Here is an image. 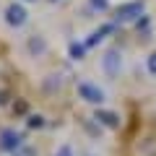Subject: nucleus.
Wrapping results in <instances>:
<instances>
[{"label": "nucleus", "instance_id": "f8f14e48", "mask_svg": "<svg viewBox=\"0 0 156 156\" xmlns=\"http://www.w3.org/2000/svg\"><path fill=\"white\" fill-rule=\"evenodd\" d=\"M146 70H148L151 76H156V50L151 52L148 57H146Z\"/></svg>", "mask_w": 156, "mask_h": 156}, {"label": "nucleus", "instance_id": "2eb2a0df", "mask_svg": "<svg viewBox=\"0 0 156 156\" xmlns=\"http://www.w3.org/2000/svg\"><path fill=\"white\" fill-rule=\"evenodd\" d=\"M55 156H73V148H70L68 143H62L60 148H57V154H55Z\"/></svg>", "mask_w": 156, "mask_h": 156}, {"label": "nucleus", "instance_id": "0eeeda50", "mask_svg": "<svg viewBox=\"0 0 156 156\" xmlns=\"http://www.w3.org/2000/svg\"><path fill=\"white\" fill-rule=\"evenodd\" d=\"M94 120H96L99 125H104V128H109V130H117V128H120V115L112 112V109H96V112H94Z\"/></svg>", "mask_w": 156, "mask_h": 156}, {"label": "nucleus", "instance_id": "9b49d317", "mask_svg": "<svg viewBox=\"0 0 156 156\" xmlns=\"http://www.w3.org/2000/svg\"><path fill=\"white\" fill-rule=\"evenodd\" d=\"M60 76H55V73H52V76H47V81H44V89L47 91H55V89H60Z\"/></svg>", "mask_w": 156, "mask_h": 156}, {"label": "nucleus", "instance_id": "f257e3e1", "mask_svg": "<svg viewBox=\"0 0 156 156\" xmlns=\"http://www.w3.org/2000/svg\"><path fill=\"white\" fill-rule=\"evenodd\" d=\"M143 16H146L143 3H140V0H130V3H122V5L115 11V23H130V21L138 23Z\"/></svg>", "mask_w": 156, "mask_h": 156}, {"label": "nucleus", "instance_id": "ddd939ff", "mask_svg": "<svg viewBox=\"0 0 156 156\" xmlns=\"http://www.w3.org/2000/svg\"><path fill=\"white\" fill-rule=\"evenodd\" d=\"M89 3H91V8H94V11H99V13L109 11V0H89Z\"/></svg>", "mask_w": 156, "mask_h": 156}, {"label": "nucleus", "instance_id": "dca6fc26", "mask_svg": "<svg viewBox=\"0 0 156 156\" xmlns=\"http://www.w3.org/2000/svg\"><path fill=\"white\" fill-rule=\"evenodd\" d=\"M5 101H8L5 99V91H0V104H5Z\"/></svg>", "mask_w": 156, "mask_h": 156}, {"label": "nucleus", "instance_id": "f03ea898", "mask_svg": "<svg viewBox=\"0 0 156 156\" xmlns=\"http://www.w3.org/2000/svg\"><path fill=\"white\" fill-rule=\"evenodd\" d=\"M21 146H23V135L18 133L16 128H3L0 130V151H3V154L13 156Z\"/></svg>", "mask_w": 156, "mask_h": 156}, {"label": "nucleus", "instance_id": "20e7f679", "mask_svg": "<svg viewBox=\"0 0 156 156\" xmlns=\"http://www.w3.org/2000/svg\"><path fill=\"white\" fill-rule=\"evenodd\" d=\"M76 91H78V96L86 101V104H94V107H99V104H104V99H107V94L99 89V86H94V83H89V81H81V83L76 86Z\"/></svg>", "mask_w": 156, "mask_h": 156}, {"label": "nucleus", "instance_id": "6e6552de", "mask_svg": "<svg viewBox=\"0 0 156 156\" xmlns=\"http://www.w3.org/2000/svg\"><path fill=\"white\" fill-rule=\"evenodd\" d=\"M26 50L31 57H39V55H44L47 52V39L42 37V34H31V37L26 39Z\"/></svg>", "mask_w": 156, "mask_h": 156}, {"label": "nucleus", "instance_id": "9d476101", "mask_svg": "<svg viewBox=\"0 0 156 156\" xmlns=\"http://www.w3.org/2000/svg\"><path fill=\"white\" fill-rule=\"evenodd\" d=\"M26 125H29L31 130H39V128H44V117H42V115H29Z\"/></svg>", "mask_w": 156, "mask_h": 156}, {"label": "nucleus", "instance_id": "4468645a", "mask_svg": "<svg viewBox=\"0 0 156 156\" xmlns=\"http://www.w3.org/2000/svg\"><path fill=\"white\" fill-rule=\"evenodd\" d=\"M13 156H37V148H31V146H21Z\"/></svg>", "mask_w": 156, "mask_h": 156}, {"label": "nucleus", "instance_id": "39448f33", "mask_svg": "<svg viewBox=\"0 0 156 156\" xmlns=\"http://www.w3.org/2000/svg\"><path fill=\"white\" fill-rule=\"evenodd\" d=\"M26 18H29V13H26V8H23L21 3H11V5L5 8V23L8 26L21 29L23 23H26Z\"/></svg>", "mask_w": 156, "mask_h": 156}, {"label": "nucleus", "instance_id": "1a4fd4ad", "mask_svg": "<svg viewBox=\"0 0 156 156\" xmlns=\"http://www.w3.org/2000/svg\"><path fill=\"white\" fill-rule=\"evenodd\" d=\"M68 55H70V60H83L86 57V44L83 42H70L68 44Z\"/></svg>", "mask_w": 156, "mask_h": 156}, {"label": "nucleus", "instance_id": "423d86ee", "mask_svg": "<svg viewBox=\"0 0 156 156\" xmlns=\"http://www.w3.org/2000/svg\"><path fill=\"white\" fill-rule=\"evenodd\" d=\"M112 31H115V21H112V23H101L99 29H94V31L89 34V39L83 42V44H86V50H91V47H96L99 42H104V39H107V34H112Z\"/></svg>", "mask_w": 156, "mask_h": 156}, {"label": "nucleus", "instance_id": "7ed1b4c3", "mask_svg": "<svg viewBox=\"0 0 156 156\" xmlns=\"http://www.w3.org/2000/svg\"><path fill=\"white\" fill-rule=\"evenodd\" d=\"M101 70L109 78L120 76V70H122V52L117 50V47H109V50L101 55Z\"/></svg>", "mask_w": 156, "mask_h": 156}, {"label": "nucleus", "instance_id": "f3484780", "mask_svg": "<svg viewBox=\"0 0 156 156\" xmlns=\"http://www.w3.org/2000/svg\"><path fill=\"white\" fill-rule=\"evenodd\" d=\"M50 3H57V0H50Z\"/></svg>", "mask_w": 156, "mask_h": 156}]
</instances>
